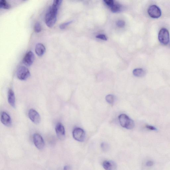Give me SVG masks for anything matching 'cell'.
Wrapping results in <instances>:
<instances>
[{"label":"cell","mask_w":170,"mask_h":170,"mask_svg":"<svg viewBox=\"0 0 170 170\" xmlns=\"http://www.w3.org/2000/svg\"><path fill=\"white\" fill-rule=\"evenodd\" d=\"M102 166L106 170H116L117 168L116 163L112 160L104 161Z\"/></svg>","instance_id":"obj_12"},{"label":"cell","mask_w":170,"mask_h":170,"mask_svg":"<svg viewBox=\"0 0 170 170\" xmlns=\"http://www.w3.org/2000/svg\"><path fill=\"white\" fill-rule=\"evenodd\" d=\"M72 22V21H70L68 22L62 24H61L60 26V29L62 30L65 29L67 26H68L70 24H71Z\"/></svg>","instance_id":"obj_22"},{"label":"cell","mask_w":170,"mask_h":170,"mask_svg":"<svg viewBox=\"0 0 170 170\" xmlns=\"http://www.w3.org/2000/svg\"><path fill=\"white\" fill-rule=\"evenodd\" d=\"M146 165L148 167H151L154 165V163L151 160L148 161L146 163Z\"/></svg>","instance_id":"obj_26"},{"label":"cell","mask_w":170,"mask_h":170,"mask_svg":"<svg viewBox=\"0 0 170 170\" xmlns=\"http://www.w3.org/2000/svg\"><path fill=\"white\" fill-rule=\"evenodd\" d=\"M17 76L18 79L21 80H25L30 76V71L24 66L19 67L17 71Z\"/></svg>","instance_id":"obj_3"},{"label":"cell","mask_w":170,"mask_h":170,"mask_svg":"<svg viewBox=\"0 0 170 170\" xmlns=\"http://www.w3.org/2000/svg\"><path fill=\"white\" fill-rule=\"evenodd\" d=\"M160 42L164 45L168 44L169 41V32L166 28H163L160 30L158 34Z\"/></svg>","instance_id":"obj_4"},{"label":"cell","mask_w":170,"mask_h":170,"mask_svg":"<svg viewBox=\"0 0 170 170\" xmlns=\"http://www.w3.org/2000/svg\"><path fill=\"white\" fill-rule=\"evenodd\" d=\"M62 1L56 0L53 2L46 14L45 23L48 27H52L55 24L57 20L58 10L62 3Z\"/></svg>","instance_id":"obj_1"},{"label":"cell","mask_w":170,"mask_h":170,"mask_svg":"<svg viewBox=\"0 0 170 170\" xmlns=\"http://www.w3.org/2000/svg\"><path fill=\"white\" fill-rule=\"evenodd\" d=\"M35 60V56L33 52L31 51L28 52L24 57L23 63L27 66H30L33 64Z\"/></svg>","instance_id":"obj_9"},{"label":"cell","mask_w":170,"mask_h":170,"mask_svg":"<svg viewBox=\"0 0 170 170\" xmlns=\"http://www.w3.org/2000/svg\"><path fill=\"white\" fill-rule=\"evenodd\" d=\"M146 128H147L148 129L151 130H156V129L155 127H154V126H152L147 125L146 126Z\"/></svg>","instance_id":"obj_25"},{"label":"cell","mask_w":170,"mask_h":170,"mask_svg":"<svg viewBox=\"0 0 170 170\" xmlns=\"http://www.w3.org/2000/svg\"><path fill=\"white\" fill-rule=\"evenodd\" d=\"M0 8L8 10L11 8V5L5 0H2L0 1Z\"/></svg>","instance_id":"obj_16"},{"label":"cell","mask_w":170,"mask_h":170,"mask_svg":"<svg viewBox=\"0 0 170 170\" xmlns=\"http://www.w3.org/2000/svg\"><path fill=\"white\" fill-rule=\"evenodd\" d=\"M97 38L101 39L102 40L104 41L107 40V38L105 35L103 34H100L96 36Z\"/></svg>","instance_id":"obj_24"},{"label":"cell","mask_w":170,"mask_h":170,"mask_svg":"<svg viewBox=\"0 0 170 170\" xmlns=\"http://www.w3.org/2000/svg\"><path fill=\"white\" fill-rule=\"evenodd\" d=\"M34 31L37 33H39L41 32L42 30V27L40 24L39 22H37L34 25Z\"/></svg>","instance_id":"obj_19"},{"label":"cell","mask_w":170,"mask_h":170,"mask_svg":"<svg viewBox=\"0 0 170 170\" xmlns=\"http://www.w3.org/2000/svg\"><path fill=\"white\" fill-rule=\"evenodd\" d=\"M145 71L142 69H136L133 71L134 75L137 77H143L145 75Z\"/></svg>","instance_id":"obj_15"},{"label":"cell","mask_w":170,"mask_h":170,"mask_svg":"<svg viewBox=\"0 0 170 170\" xmlns=\"http://www.w3.org/2000/svg\"><path fill=\"white\" fill-rule=\"evenodd\" d=\"M35 50L37 55L39 56H41L44 54L46 48L42 44L38 43L36 45Z\"/></svg>","instance_id":"obj_14"},{"label":"cell","mask_w":170,"mask_h":170,"mask_svg":"<svg viewBox=\"0 0 170 170\" xmlns=\"http://www.w3.org/2000/svg\"><path fill=\"white\" fill-rule=\"evenodd\" d=\"M104 1L106 5L109 6L110 7L114 5L115 3L114 1L113 0H104Z\"/></svg>","instance_id":"obj_23"},{"label":"cell","mask_w":170,"mask_h":170,"mask_svg":"<svg viewBox=\"0 0 170 170\" xmlns=\"http://www.w3.org/2000/svg\"><path fill=\"white\" fill-rule=\"evenodd\" d=\"M55 131L58 138L63 140L65 136V130L64 126L61 123H58L56 124Z\"/></svg>","instance_id":"obj_10"},{"label":"cell","mask_w":170,"mask_h":170,"mask_svg":"<svg viewBox=\"0 0 170 170\" xmlns=\"http://www.w3.org/2000/svg\"><path fill=\"white\" fill-rule=\"evenodd\" d=\"M34 145L39 150H42L45 147L44 140L41 135L37 133L35 134L33 137Z\"/></svg>","instance_id":"obj_7"},{"label":"cell","mask_w":170,"mask_h":170,"mask_svg":"<svg viewBox=\"0 0 170 170\" xmlns=\"http://www.w3.org/2000/svg\"><path fill=\"white\" fill-rule=\"evenodd\" d=\"M111 10L113 13L119 12L121 10V6L118 3H114V5L111 6Z\"/></svg>","instance_id":"obj_17"},{"label":"cell","mask_w":170,"mask_h":170,"mask_svg":"<svg viewBox=\"0 0 170 170\" xmlns=\"http://www.w3.org/2000/svg\"><path fill=\"white\" fill-rule=\"evenodd\" d=\"M73 137L74 139L80 142L84 141L86 138V133L83 129L80 128H76L73 130Z\"/></svg>","instance_id":"obj_5"},{"label":"cell","mask_w":170,"mask_h":170,"mask_svg":"<svg viewBox=\"0 0 170 170\" xmlns=\"http://www.w3.org/2000/svg\"><path fill=\"white\" fill-rule=\"evenodd\" d=\"M70 170V167L68 165H67V166H65L64 168V170Z\"/></svg>","instance_id":"obj_27"},{"label":"cell","mask_w":170,"mask_h":170,"mask_svg":"<svg viewBox=\"0 0 170 170\" xmlns=\"http://www.w3.org/2000/svg\"><path fill=\"white\" fill-rule=\"evenodd\" d=\"M168 45H169V47H170V40H169V43L168 44Z\"/></svg>","instance_id":"obj_28"},{"label":"cell","mask_w":170,"mask_h":170,"mask_svg":"<svg viewBox=\"0 0 170 170\" xmlns=\"http://www.w3.org/2000/svg\"><path fill=\"white\" fill-rule=\"evenodd\" d=\"M1 121L4 125L10 127L12 124L11 118L9 115L5 112H2L1 114Z\"/></svg>","instance_id":"obj_11"},{"label":"cell","mask_w":170,"mask_h":170,"mask_svg":"<svg viewBox=\"0 0 170 170\" xmlns=\"http://www.w3.org/2000/svg\"><path fill=\"white\" fill-rule=\"evenodd\" d=\"M101 149L104 151H107L109 149V146L107 143H103L101 145Z\"/></svg>","instance_id":"obj_20"},{"label":"cell","mask_w":170,"mask_h":170,"mask_svg":"<svg viewBox=\"0 0 170 170\" xmlns=\"http://www.w3.org/2000/svg\"><path fill=\"white\" fill-rule=\"evenodd\" d=\"M8 101L9 103L12 107H16V97L14 91L10 89L8 92Z\"/></svg>","instance_id":"obj_13"},{"label":"cell","mask_w":170,"mask_h":170,"mask_svg":"<svg viewBox=\"0 0 170 170\" xmlns=\"http://www.w3.org/2000/svg\"><path fill=\"white\" fill-rule=\"evenodd\" d=\"M118 119L122 127L127 129H132L134 128L135 123L134 121L127 115L124 114L120 115L118 117Z\"/></svg>","instance_id":"obj_2"},{"label":"cell","mask_w":170,"mask_h":170,"mask_svg":"<svg viewBox=\"0 0 170 170\" xmlns=\"http://www.w3.org/2000/svg\"><path fill=\"white\" fill-rule=\"evenodd\" d=\"M28 116L31 121L35 124L40 123L41 117L40 115L36 111L33 109H31L28 112Z\"/></svg>","instance_id":"obj_8"},{"label":"cell","mask_w":170,"mask_h":170,"mask_svg":"<svg viewBox=\"0 0 170 170\" xmlns=\"http://www.w3.org/2000/svg\"><path fill=\"white\" fill-rule=\"evenodd\" d=\"M148 12L149 16L153 18H158L162 14L160 8L155 5L150 6L148 8Z\"/></svg>","instance_id":"obj_6"},{"label":"cell","mask_w":170,"mask_h":170,"mask_svg":"<svg viewBox=\"0 0 170 170\" xmlns=\"http://www.w3.org/2000/svg\"><path fill=\"white\" fill-rule=\"evenodd\" d=\"M116 25L118 27L120 28H123L125 25V22L122 20L118 21L116 22Z\"/></svg>","instance_id":"obj_21"},{"label":"cell","mask_w":170,"mask_h":170,"mask_svg":"<svg viewBox=\"0 0 170 170\" xmlns=\"http://www.w3.org/2000/svg\"><path fill=\"white\" fill-rule=\"evenodd\" d=\"M105 99L107 102L110 104H113L115 101V97L114 95H109L106 96Z\"/></svg>","instance_id":"obj_18"}]
</instances>
